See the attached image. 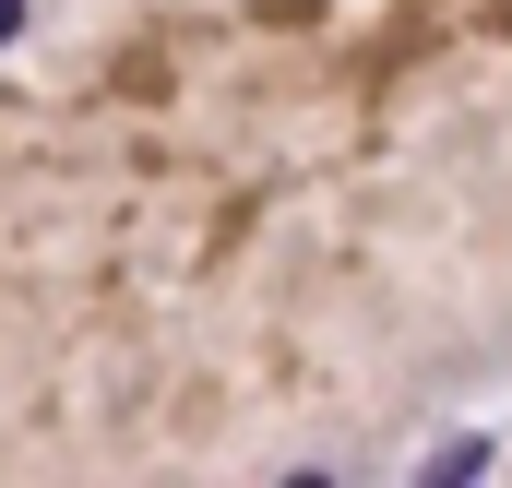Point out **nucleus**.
Here are the masks:
<instances>
[{"instance_id":"1","label":"nucleus","mask_w":512,"mask_h":488,"mask_svg":"<svg viewBox=\"0 0 512 488\" xmlns=\"http://www.w3.org/2000/svg\"><path fill=\"white\" fill-rule=\"evenodd\" d=\"M429 477H441V488H465V477H489V441H441V453H429Z\"/></svg>"},{"instance_id":"2","label":"nucleus","mask_w":512,"mask_h":488,"mask_svg":"<svg viewBox=\"0 0 512 488\" xmlns=\"http://www.w3.org/2000/svg\"><path fill=\"white\" fill-rule=\"evenodd\" d=\"M12 24H24V0H0V48H12Z\"/></svg>"}]
</instances>
